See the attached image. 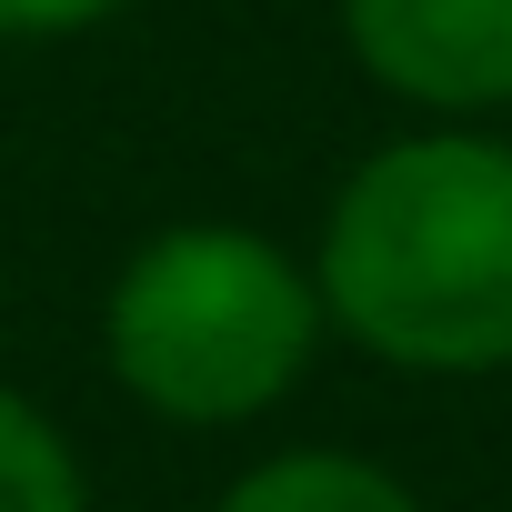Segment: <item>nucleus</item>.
Here are the masks:
<instances>
[{
    "instance_id": "nucleus-4",
    "label": "nucleus",
    "mask_w": 512,
    "mask_h": 512,
    "mask_svg": "<svg viewBox=\"0 0 512 512\" xmlns=\"http://www.w3.org/2000/svg\"><path fill=\"white\" fill-rule=\"evenodd\" d=\"M211 512H432L382 452H352V442H282L262 462H241L221 482Z\"/></svg>"
},
{
    "instance_id": "nucleus-5",
    "label": "nucleus",
    "mask_w": 512,
    "mask_h": 512,
    "mask_svg": "<svg viewBox=\"0 0 512 512\" xmlns=\"http://www.w3.org/2000/svg\"><path fill=\"white\" fill-rule=\"evenodd\" d=\"M0 512H101L91 502V462L61 432V412H41L11 382H0Z\"/></svg>"
},
{
    "instance_id": "nucleus-3",
    "label": "nucleus",
    "mask_w": 512,
    "mask_h": 512,
    "mask_svg": "<svg viewBox=\"0 0 512 512\" xmlns=\"http://www.w3.org/2000/svg\"><path fill=\"white\" fill-rule=\"evenodd\" d=\"M352 71L422 121L512 111V0H332Z\"/></svg>"
},
{
    "instance_id": "nucleus-1",
    "label": "nucleus",
    "mask_w": 512,
    "mask_h": 512,
    "mask_svg": "<svg viewBox=\"0 0 512 512\" xmlns=\"http://www.w3.org/2000/svg\"><path fill=\"white\" fill-rule=\"evenodd\" d=\"M332 342L412 382L512 372V131L422 121L362 151L312 231Z\"/></svg>"
},
{
    "instance_id": "nucleus-2",
    "label": "nucleus",
    "mask_w": 512,
    "mask_h": 512,
    "mask_svg": "<svg viewBox=\"0 0 512 512\" xmlns=\"http://www.w3.org/2000/svg\"><path fill=\"white\" fill-rule=\"evenodd\" d=\"M332 322L312 292V262L262 221H161L121 251V272L101 282V372L131 412L171 432H251L272 422Z\"/></svg>"
},
{
    "instance_id": "nucleus-6",
    "label": "nucleus",
    "mask_w": 512,
    "mask_h": 512,
    "mask_svg": "<svg viewBox=\"0 0 512 512\" xmlns=\"http://www.w3.org/2000/svg\"><path fill=\"white\" fill-rule=\"evenodd\" d=\"M131 0H0V41L31 51V41H81L101 21H121Z\"/></svg>"
}]
</instances>
